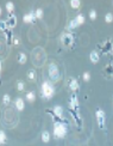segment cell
<instances>
[{
	"instance_id": "6da1fadb",
	"label": "cell",
	"mask_w": 113,
	"mask_h": 146,
	"mask_svg": "<svg viewBox=\"0 0 113 146\" xmlns=\"http://www.w3.org/2000/svg\"><path fill=\"white\" fill-rule=\"evenodd\" d=\"M41 91H42V96L44 98H51L54 96L55 89L52 86V84L49 82H44L42 84V87H41Z\"/></svg>"
},
{
	"instance_id": "7a4b0ae2",
	"label": "cell",
	"mask_w": 113,
	"mask_h": 146,
	"mask_svg": "<svg viewBox=\"0 0 113 146\" xmlns=\"http://www.w3.org/2000/svg\"><path fill=\"white\" fill-rule=\"evenodd\" d=\"M65 134H67V128H65V126L63 123L57 122V123L54 126L55 138H63V137H65Z\"/></svg>"
},
{
	"instance_id": "3957f363",
	"label": "cell",
	"mask_w": 113,
	"mask_h": 146,
	"mask_svg": "<svg viewBox=\"0 0 113 146\" xmlns=\"http://www.w3.org/2000/svg\"><path fill=\"white\" fill-rule=\"evenodd\" d=\"M49 77H50L51 80H54V82H57L59 79V71H58L56 65L51 64L50 66H49Z\"/></svg>"
},
{
	"instance_id": "277c9868",
	"label": "cell",
	"mask_w": 113,
	"mask_h": 146,
	"mask_svg": "<svg viewBox=\"0 0 113 146\" xmlns=\"http://www.w3.org/2000/svg\"><path fill=\"white\" fill-rule=\"evenodd\" d=\"M96 120H98L99 127L102 129L105 127V120H106V117H105V113L102 111L101 109H98V110H96Z\"/></svg>"
},
{
	"instance_id": "5b68a950",
	"label": "cell",
	"mask_w": 113,
	"mask_h": 146,
	"mask_svg": "<svg viewBox=\"0 0 113 146\" xmlns=\"http://www.w3.org/2000/svg\"><path fill=\"white\" fill-rule=\"evenodd\" d=\"M61 41H62L63 46H70L73 43V36L70 34H63L62 37H61Z\"/></svg>"
},
{
	"instance_id": "8992f818",
	"label": "cell",
	"mask_w": 113,
	"mask_h": 146,
	"mask_svg": "<svg viewBox=\"0 0 113 146\" xmlns=\"http://www.w3.org/2000/svg\"><path fill=\"white\" fill-rule=\"evenodd\" d=\"M36 20V16H35V12L31 11L29 14H25L24 16V22L25 23H32Z\"/></svg>"
},
{
	"instance_id": "52a82bcc",
	"label": "cell",
	"mask_w": 113,
	"mask_h": 146,
	"mask_svg": "<svg viewBox=\"0 0 113 146\" xmlns=\"http://www.w3.org/2000/svg\"><path fill=\"white\" fill-rule=\"evenodd\" d=\"M14 104H16V108H17L19 111H22V110H24V108H25V104H24V101H23L22 98H17L16 101H14Z\"/></svg>"
},
{
	"instance_id": "ba28073f",
	"label": "cell",
	"mask_w": 113,
	"mask_h": 146,
	"mask_svg": "<svg viewBox=\"0 0 113 146\" xmlns=\"http://www.w3.org/2000/svg\"><path fill=\"white\" fill-rule=\"evenodd\" d=\"M69 87H70V90H73V91H76L77 89H79V83H77L76 79H74V78L70 79V83H69Z\"/></svg>"
},
{
	"instance_id": "9c48e42d",
	"label": "cell",
	"mask_w": 113,
	"mask_h": 146,
	"mask_svg": "<svg viewBox=\"0 0 113 146\" xmlns=\"http://www.w3.org/2000/svg\"><path fill=\"white\" fill-rule=\"evenodd\" d=\"M89 59L90 61L93 62V64H96V62H99V54L96 53V52H92L89 55Z\"/></svg>"
},
{
	"instance_id": "30bf717a",
	"label": "cell",
	"mask_w": 113,
	"mask_h": 146,
	"mask_svg": "<svg viewBox=\"0 0 113 146\" xmlns=\"http://www.w3.org/2000/svg\"><path fill=\"white\" fill-rule=\"evenodd\" d=\"M49 140H50V133L44 131L42 133V141L43 143H49Z\"/></svg>"
},
{
	"instance_id": "8fae6325",
	"label": "cell",
	"mask_w": 113,
	"mask_h": 146,
	"mask_svg": "<svg viewBox=\"0 0 113 146\" xmlns=\"http://www.w3.org/2000/svg\"><path fill=\"white\" fill-rule=\"evenodd\" d=\"M26 99H28L29 102H34L35 99H36V95H35V92H28V95H26Z\"/></svg>"
},
{
	"instance_id": "7c38bea8",
	"label": "cell",
	"mask_w": 113,
	"mask_h": 146,
	"mask_svg": "<svg viewBox=\"0 0 113 146\" xmlns=\"http://www.w3.org/2000/svg\"><path fill=\"white\" fill-rule=\"evenodd\" d=\"M75 22L77 23V25H81V24H83V23H85V17H83L82 14H79V16L75 18Z\"/></svg>"
},
{
	"instance_id": "4fadbf2b",
	"label": "cell",
	"mask_w": 113,
	"mask_h": 146,
	"mask_svg": "<svg viewBox=\"0 0 113 146\" xmlns=\"http://www.w3.org/2000/svg\"><path fill=\"white\" fill-rule=\"evenodd\" d=\"M77 23L75 22V19H73V20H70L69 22V25H68V28H69V30H75V29L77 28Z\"/></svg>"
},
{
	"instance_id": "5bb4252c",
	"label": "cell",
	"mask_w": 113,
	"mask_h": 146,
	"mask_svg": "<svg viewBox=\"0 0 113 146\" xmlns=\"http://www.w3.org/2000/svg\"><path fill=\"white\" fill-rule=\"evenodd\" d=\"M54 113L56 114L57 116H62V113H63V108L59 107V105H57V107L54 108Z\"/></svg>"
},
{
	"instance_id": "9a60e30c",
	"label": "cell",
	"mask_w": 113,
	"mask_h": 146,
	"mask_svg": "<svg viewBox=\"0 0 113 146\" xmlns=\"http://www.w3.org/2000/svg\"><path fill=\"white\" fill-rule=\"evenodd\" d=\"M70 5L73 9H79V6L81 5V1H79V0H71Z\"/></svg>"
},
{
	"instance_id": "2e32d148",
	"label": "cell",
	"mask_w": 113,
	"mask_h": 146,
	"mask_svg": "<svg viewBox=\"0 0 113 146\" xmlns=\"http://www.w3.org/2000/svg\"><path fill=\"white\" fill-rule=\"evenodd\" d=\"M6 24L9 26H13L14 24H16V17L14 16H12V17H10L9 20H6Z\"/></svg>"
},
{
	"instance_id": "e0dca14e",
	"label": "cell",
	"mask_w": 113,
	"mask_h": 146,
	"mask_svg": "<svg viewBox=\"0 0 113 146\" xmlns=\"http://www.w3.org/2000/svg\"><path fill=\"white\" fill-rule=\"evenodd\" d=\"M6 141V134L4 131H0V144L3 145V144H5Z\"/></svg>"
},
{
	"instance_id": "ac0fdd59",
	"label": "cell",
	"mask_w": 113,
	"mask_h": 146,
	"mask_svg": "<svg viewBox=\"0 0 113 146\" xmlns=\"http://www.w3.org/2000/svg\"><path fill=\"white\" fill-rule=\"evenodd\" d=\"M35 16H36V18L41 19V18L43 17V11H42V9H37L36 11H35Z\"/></svg>"
},
{
	"instance_id": "d6986e66",
	"label": "cell",
	"mask_w": 113,
	"mask_h": 146,
	"mask_svg": "<svg viewBox=\"0 0 113 146\" xmlns=\"http://www.w3.org/2000/svg\"><path fill=\"white\" fill-rule=\"evenodd\" d=\"M26 61V55L24 53H20L19 54V64H25Z\"/></svg>"
},
{
	"instance_id": "ffe728a7",
	"label": "cell",
	"mask_w": 113,
	"mask_h": 146,
	"mask_svg": "<svg viewBox=\"0 0 113 146\" xmlns=\"http://www.w3.org/2000/svg\"><path fill=\"white\" fill-rule=\"evenodd\" d=\"M13 7H14V6H13V3H11V1H9V3L6 4V10H7L9 12H12V11H13Z\"/></svg>"
},
{
	"instance_id": "44dd1931",
	"label": "cell",
	"mask_w": 113,
	"mask_h": 146,
	"mask_svg": "<svg viewBox=\"0 0 113 146\" xmlns=\"http://www.w3.org/2000/svg\"><path fill=\"white\" fill-rule=\"evenodd\" d=\"M28 78L30 79V80H34V79H35V71L34 70H30V71H29Z\"/></svg>"
},
{
	"instance_id": "7402d4cb",
	"label": "cell",
	"mask_w": 113,
	"mask_h": 146,
	"mask_svg": "<svg viewBox=\"0 0 113 146\" xmlns=\"http://www.w3.org/2000/svg\"><path fill=\"white\" fill-rule=\"evenodd\" d=\"M77 98H76V96H73L71 97V107H77Z\"/></svg>"
},
{
	"instance_id": "603a6c76",
	"label": "cell",
	"mask_w": 113,
	"mask_h": 146,
	"mask_svg": "<svg viewBox=\"0 0 113 146\" xmlns=\"http://www.w3.org/2000/svg\"><path fill=\"white\" fill-rule=\"evenodd\" d=\"M105 20L107 23H111L113 20V16H112V13H107L106 14V17H105Z\"/></svg>"
},
{
	"instance_id": "cb8c5ba5",
	"label": "cell",
	"mask_w": 113,
	"mask_h": 146,
	"mask_svg": "<svg viewBox=\"0 0 113 146\" xmlns=\"http://www.w3.org/2000/svg\"><path fill=\"white\" fill-rule=\"evenodd\" d=\"M89 17H90V19H93V20L96 18V12L94 11V10H92V11L89 12Z\"/></svg>"
},
{
	"instance_id": "d4e9b609",
	"label": "cell",
	"mask_w": 113,
	"mask_h": 146,
	"mask_svg": "<svg viewBox=\"0 0 113 146\" xmlns=\"http://www.w3.org/2000/svg\"><path fill=\"white\" fill-rule=\"evenodd\" d=\"M3 101H4V104H9L10 103V96L9 95H4Z\"/></svg>"
},
{
	"instance_id": "484cf974",
	"label": "cell",
	"mask_w": 113,
	"mask_h": 146,
	"mask_svg": "<svg viewBox=\"0 0 113 146\" xmlns=\"http://www.w3.org/2000/svg\"><path fill=\"white\" fill-rule=\"evenodd\" d=\"M89 79H90V74H89V73H88V72L83 73V80H85V82H88Z\"/></svg>"
},
{
	"instance_id": "4316f807",
	"label": "cell",
	"mask_w": 113,
	"mask_h": 146,
	"mask_svg": "<svg viewBox=\"0 0 113 146\" xmlns=\"http://www.w3.org/2000/svg\"><path fill=\"white\" fill-rule=\"evenodd\" d=\"M18 90H19V91H23V90H24V83H22V82H19V83H18Z\"/></svg>"
},
{
	"instance_id": "83f0119b",
	"label": "cell",
	"mask_w": 113,
	"mask_h": 146,
	"mask_svg": "<svg viewBox=\"0 0 113 146\" xmlns=\"http://www.w3.org/2000/svg\"><path fill=\"white\" fill-rule=\"evenodd\" d=\"M0 71H1V61H0Z\"/></svg>"
},
{
	"instance_id": "f1b7e54d",
	"label": "cell",
	"mask_w": 113,
	"mask_h": 146,
	"mask_svg": "<svg viewBox=\"0 0 113 146\" xmlns=\"http://www.w3.org/2000/svg\"><path fill=\"white\" fill-rule=\"evenodd\" d=\"M0 14H1V9H0Z\"/></svg>"
}]
</instances>
